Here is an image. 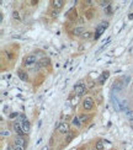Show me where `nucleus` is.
<instances>
[{
  "label": "nucleus",
  "mask_w": 133,
  "mask_h": 150,
  "mask_svg": "<svg viewBox=\"0 0 133 150\" xmlns=\"http://www.w3.org/2000/svg\"><path fill=\"white\" fill-rule=\"evenodd\" d=\"M75 36H79V35H84L85 33V30H84V27H76L75 30H74V32H73Z\"/></svg>",
  "instance_id": "obj_16"
},
{
  "label": "nucleus",
  "mask_w": 133,
  "mask_h": 150,
  "mask_svg": "<svg viewBox=\"0 0 133 150\" xmlns=\"http://www.w3.org/2000/svg\"><path fill=\"white\" fill-rule=\"evenodd\" d=\"M88 118H89V117H88V116H81V117H80V121H81V123H83V122H84V121H86V119H88Z\"/></svg>",
  "instance_id": "obj_25"
},
{
  "label": "nucleus",
  "mask_w": 133,
  "mask_h": 150,
  "mask_svg": "<svg viewBox=\"0 0 133 150\" xmlns=\"http://www.w3.org/2000/svg\"><path fill=\"white\" fill-rule=\"evenodd\" d=\"M83 37L84 38H90L91 37V33H90V32H85V33L83 35Z\"/></svg>",
  "instance_id": "obj_23"
},
{
  "label": "nucleus",
  "mask_w": 133,
  "mask_h": 150,
  "mask_svg": "<svg viewBox=\"0 0 133 150\" xmlns=\"http://www.w3.org/2000/svg\"><path fill=\"white\" fill-rule=\"evenodd\" d=\"M107 27H108V22H107V21H102L100 25H98L96 31H95V39L100 38V36L105 32V30H106Z\"/></svg>",
  "instance_id": "obj_1"
},
{
  "label": "nucleus",
  "mask_w": 133,
  "mask_h": 150,
  "mask_svg": "<svg viewBox=\"0 0 133 150\" xmlns=\"http://www.w3.org/2000/svg\"><path fill=\"white\" fill-rule=\"evenodd\" d=\"M14 130L16 132L17 137H22V135L25 134L24 130H22V127H21V123H20V122H15V123H14Z\"/></svg>",
  "instance_id": "obj_7"
},
{
  "label": "nucleus",
  "mask_w": 133,
  "mask_h": 150,
  "mask_svg": "<svg viewBox=\"0 0 133 150\" xmlns=\"http://www.w3.org/2000/svg\"><path fill=\"white\" fill-rule=\"evenodd\" d=\"M52 4H53V7H56V9H62L64 5V2L62 0H53Z\"/></svg>",
  "instance_id": "obj_13"
},
{
  "label": "nucleus",
  "mask_w": 133,
  "mask_h": 150,
  "mask_svg": "<svg viewBox=\"0 0 133 150\" xmlns=\"http://www.w3.org/2000/svg\"><path fill=\"white\" fill-rule=\"evenodd\" d=\"M52 16L56 17V16H57V11H53V12H52Z\"/></svg>",
  "instance_id": "obj_27"
},
{
  "label": "nucleus",
  "mask_w": 133,
  "mask_h": 150,
  "mask_svg": "<svg viewBox=\"0 0 133 150\" xmlns=\"http://www.w3.org/2000/svg\"><path fill=\"white\" fill-rule=\"evenodd\" d=\"M26 142L24 140L22 137H16L15 138V145H20V147H25Z\"/></svg>",
  "instance_id": "obj_12"
},
{
  "label": "nucleus",
  "mask_w": 133,
  "mask_h": 150,
  "mask_svg": "<svg viewBox=\"0 0 133 150\" xmlns=\"http://www.w3.org/2000/svg\"><path fill=\"white\" fill-rule=\"evenodd\" d=\"M100 4H101L102 7H108L110 6V1H100Z\"/></svg>",
  "instance_id": "obj_21"
},
{
  "label": "nucleus",
  "mask_w": 133,
  "mask_h": 150,
  "mask_svg": "<svg viewBox=\"0 0 133 150\" xmlns=\"http://www.w3.org/2000/svg\"><path fill=\"white\" fill-rule=\"evenodd\" d=\"M111 102H112V106H113L115 111L116 112H121V110H120V101H118V99L116 96H113V94H111Z\"/></svg>",
  "instance_id": "obj_5"
},
{
  "label": "nucleus",
  "mask_w": 133,
  "mask_h": 150,
  "mask_svg": "<svg viewBox=\"0 0 133 150\" xmlns=\"http://www.w3.org/2000/svg\"><path fill=\"white\" fill-rule=\"evenodd\" d=\"M49 64V59L48 58H43V59H41V62H39V65L41 67H47Z\"/></svg>",
  "instance_id": "obj_17"
},
{
  "label": "nucleus",
  "mask_w": 133,
  "mask_h": 150,
  "mask_svg": "<svg viewBox=\"0 0 133 150\" xmlns=\"http://www.w3.org/2000/svg\"><path fill=\"white\" fill-rule=\"evenodd\" d=\"M120 110L121 111H123V112H128L130 110H128V103H127V101L126 100H122V101H120Z\"/></svg>",
  "instance_id": "obj_11"
},
{
  "label": "nucleus",
  "mask_w": 133,
  "mask_h": 150,
  "mask_svg": "<svg viewBox=\"0 0 133 150\" xmlns=\"http://www.w3.org/2000/svg\"><path fill=\"white\" fill-rule=\"evenodd\" d=\"M95 149L96 150H103V142H96V144H95Z\"/></svg>",
  "instance_id": "obj_18"
},
{
  "label": "nucleus",
  "mask_w": 133,
  "mask_h": 150,
  "mask_svg": "<svg viewBox=\"0 0 133 150\" xmlns=\"http://www.w3.org/2000/svg\"><path fill=\"white\" fill-rule=\"evenodd\" d=\"M74 92H75L78 96H81V95L85 94V85H84L83 81H79V82L75 84V86H74Z\"/></svg>",
  "instance_id": "obj_2"
},
{
  "label": "nucleus",
  "mask_w": 133,
  "mask_h": 150,
  "mask_svg": "<svg viewBox=\"0 0 133 150\" xmlns=\"http://www.w3.org/2000/svg\"><path fill=\"white\" fill-rule=\"evenodd\" d=\"M58 130H59V133H62V134H68V133H69V125H68V123H61Z\"/></svg>",
  "instance_id": "obj_9"
},
{
  "label": "nucleus",
  "mask_w": 133,
  "mask_h": 150,
  "mask_svg": "<svg viewBox=\"0 0 133 150\" xmlns=\"http://www.w3.org/2000/svg\"><path fill=\"white\" fill-rule=\"evenodd\" d=\"M9 134V130H1V137H7Z\"/></svg>",
  "instance_id": "obj_22"
},
{
  "label": "nucleus",
  "mask_w": 133,
  "mask_h": 150,
  "mask_svg": "<svg viewBox=\"0 0 133 150\" xmlns=\"http://www.w3.org/2000/svg\"><path fill=\"white\" fill-rule=\"evenodd\" d=\"M133 19V14H131V15H130V20H132Z\"/></svg>",
  "instance_id": "obj_29"
},
{
  "label": "nucleus",
  "mask_w": 133,
  "mask_h": 150,
  "mask_svg": "<svg viewBox=\"0 0 133 150\" xmlns=\"http://www.w3.org/2000/svg\"><path fill=\"white\" fill-rule=\"evenodd\" d=\"M14 150H24V147H20V145H14Z\"/></svg>",
  "instance_id": "obj_24"
},
{
  "label": "nucleus",
  "mask_w": 133,
  "mask_h": 150,
  "mask_svg": "<svg viewBox=\"0 0 133 150\" xmlns=\"http://www.w3.org/2000/svg\"><path fill=\"white\" fill-rule=\"evenodd\" d=\"M73 138H74V133H73V132H69V133H68V135H66V143H70Z\"/></svg>",
  "instance_id": "obj_19"
},
{
  "label": "nucleus",
  "mask_w": 133,
  "mask_h": 150,
  "mask_svg": "<svg viewBox=\"0 0 133 150\" xmlns=\"http://www.w3.org/2000/svg\"><path fill=\"white\" fill-rule=\"evenodd\" d=\"M71 124L75 125V127H78V128H80V127H81V121H80V118H79V117H74V118L71 119Z\"/></svg>",
  "instance_id": "obj_15"
},
{
  "label": "nucleus",
  "mask_w": 133,
  "mask_h": 150,
  "mask_svg": "<svg viewBox=\"0 0 133 150\" xmlns=\"http://www.w3.org/2000/svg\"><path fill=\"white\" fill-rule=\"evenodd\" d=\"M123 86H125V84H123L121 80H118V81L113 82V85H112V92L115 94V92H118V91H121V90L123 89Z\"/></svg>",
  "instance_id": "obj_4"
},
{
  "label": "nucleus",
  "mask_w": 133,
  "mask_h": 150,
  "mask_svg": "<svg viewBox=\"0 0 133 150\" xmlns=\"http://www.w3.org/2000/svg\"><path fill=\"white\" fill-rule=\"evenodd\" d=\"M34 63H36V55H33V54L27 55V57L24 59V64H25V65H32Z\"/></svg>",
  "instance_id": "obj_8"
},
{
  "label": "nucleus",
  "mask_w": 133,
  "mask_h": 150,
  "mask_svg": "<svg viewBox=\"0 0 133 150\" xmlns=\"http://www.w3.org/2000/svg\"><path fill=\"white\" fill-rule=\"evenodd\" d=\"M20 123H21V127H22L24 133H25V134H29V133L31 132V124H30V122H29L27 119H25V121H22V122H20Z\"/></svg>",
  "instance_id": "obj_6"
},
{
  "label": "nucleus",
  "mask_w": 133,
  "mask_h": 150,
  "mask_svg": "<svg viewBox=\"0 0 133 150\" xmlns=\"http://www.w3.org/2000/svg\"><path fill=\"white\" fill-rule=\"evenodd\" d=\"M17 75H19V77H20L22 81H27V80H29V75L26 74L25 72H22V70H19V72H17Z\"/></svg>",
  "instance_id": "obj_14"
},
{
  "label": "nucleus",
  "mask_w": 133,
  "mask_h": 150,
  "mask_svg": "<svg viewBox=\"0 0 133 150\" xmlns=\"http://www.w3.org/2000/svg\"><path fill=\"white\" fill-rule=\"evenodd\" d=\"M14 117H17V113H11V114H10V118H14Z\"/></svg>",
  "instance_id": "obj_26"
},
{
  "label": "nucleus",
  "mask_w": 133,
  "mask_h": 150,
  "mask_svg": "<svg viewBox=\"0 0 133 150\" xmlns=\"http://www.w3.org/2000/svg\"><path fill=\"white\" fill-rule=\"evenodd\" d=\"M42 150H49V149H48V147H43V148H42Z\"/></svg>",
  "instance_id": "obj_28"
},
{
  "label": "nucleus",
  "mask_w": 133,
  "mask_h": 150,
  "mask_svg": "<svg viewBox=\"0 0 133 150\" xmlns=\"http://www.w3.org/2000/svg\"><path fill=\"white\" fill-rule=\"evenodd\" d=\"M12 17H14L15 20H19V21L21 20V17H20V15H19L17 11H14V12H12Z\"/></svg>",
  "instance_id": "obj_20"
},
{
  "label": "nucleus",
  "mask_w": 133,
  "mask_h": 150,
  "mask_svg": "<svg viewBox=\"0 0 133 150\" xmlns=\"http://www.w3.org/2000/svg\"><path fill=\"white\" fill-rule=\"evenodd\" d=\"M108 76H110V73H108L107 70H106V72H103L102 74L100 75V77H99V84H101V85H102V84H105V81L108 79Z\"/></svg>",
  "instance_id": "obj_10"
},
{
  "label": "nucleus",
  "mask_w": 133,
  "mask_h": 150,
  "mask_svg": "<svg viewBox=\"0 0 133 150\" xmlns=\"http://www.w3.org/2000/svg\"><path fill=\"white\" fill-rule=\"evenodd\" d=\"M83 107H84V110H86V111L91 110V108L94 107V100H93L91 97H85V100L83 101Z\"/></svg>",
  "instance_id": "obj_3"
}]
</instances>
